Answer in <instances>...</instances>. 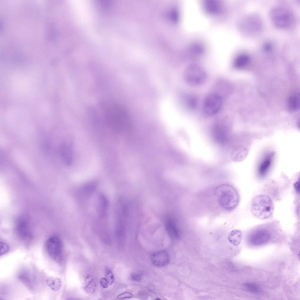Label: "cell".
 Wrapping results in <instances>:
<instances>
[{
	"label": "cell",
	"mask_w": 300,
	"mask_h": 300,
	"mask_svg": "<svg viewBox=\"0 0 300 300\" xmlns=\"http://www.w3.org/2000/svg\"><path fill=\"white\" fill-rule=\"evenodd\" d=\"M288 104L290 109L295 110L298 109L300 105L299 94L296 93L291 96L289 99Z\"/></svg>",
	"instance_id": "19"
},
{
	"label": "cell",
	"mask_w": 300,
	"mask_h": 300,
	"mask_svg": "<svg viewBox=\"0 0 300 300\" xmlns=\"http://www.w3.org/2000/svg\"><path fill=\"white\" fill-rule=\"evenodd\" d=\"M214 192L219 205L223 210L231 211L238 205V194L232 185L226 183L219 185L215 188Z\"/></svg>",
	"instance_id": "2"
},
{
	"label": "cell",
	"mask_w": 300,
	"mask_h": 300,
	"mask_svg": "<svg viewBox=\"0 0 300 300\" xmlns=\"http://www.w3.org/2000/svg\"><path fill=\"white\" fill-rule=\"evenodd\" d=\"M151 260L152 264L158 267L166 266L169 262V258L168 254L165 251H161L153 254Z\"/></svg>",
	"instance_id": "11"
},
{
	"label": "cell",
	"mask_w": 300,
	"mask_h": 300,
	"mask_svg": "<svg viewBox=\"0 0 300 300\" xmlns=\"http://www.w3.org/2000/svg\"><path fill=\"white\" fill-rule=\"evenodd\" d=\"M241 30L246 34L253 35L261 30L262 24L260 17L255 15L248 16L243 18L240 23Z\"/></svg>",
	"instance_id": "9"
},
{
	"label": "cell",
	"mask_w": 300,
	"mask_h": 300,
	"mask_svg": "<svg viewBox=\"0 0 300 300\" xmlns=\"http://www.w3.org/2000/svg\"><path fill=\"white\" fill-rule=\"evenodd\" d=\"M184 79L189 85L197 86L204 83L206 79L204 70L200 66L196 64L188 66L184 73Z\"/></svg>",
	"instance_id": "6"
},
{
	"label": "cell",
	"mask_w": 300,
	"mask_h": 300,
	"mask_svg": "<svg viewBox=\"0 0 300 300\" xmlns=\"http://www.w3.org/2000/svg\"><path fill=\"white\" fill-rule=\"evenodd\" d=\"M133 294L130 293L126 292L121 293L117 297L118 299H125L132 298Z\"/></svg>",
	"instance_id": "25"
},
{
	"label": "cell",
	"mask_w": 300,
	"mask_h": 300,
	"mask_svg": "<svg viewBox=\"0 0 300 300\" xmlns=\"http://www.w3.org/2000/svg\"><path fill=\"white\" fill-rule=\"evenodd\" d=\"M104 112L107 123L113 129L121 132L130 129V117L127 110L121 105L114 103L108 105Z\"/></svg>",
	"instance_id": "1"
},
{
	"label": "cell",
	"mask_w": 300,
	"mask_h": 300,
	"mask_svg": "<svg viewBox=\"0 0 300 300\" xmlns=\"http://www.w3.org/2000/svg\"><path fill=\"white\" fill-rule=\"evenodd\" d=\"M243 286L247 291L251 293L258 294L261 291L259 286L254 282H246L243 284Z\"/></svg>",
	"instance_id": "21"
},
{
	"label": "cell",
	"mask_w": 300,
	"mask_h": 300,
	"mask_svg": "<svg viewBox=\"0 0 300 300\" xmlns=\"http://www.w3.org/2000/svg\"><path fill=\"white\" fill-rule=\"evenodd\" d=\"M222 98L219 94L212 93L205 98L203 104V110L207 115L212 116L216 114L220 110L222 104Z\"/></svg>",
	"instance_id": "8"
},
{
	"label": "cell",
	"mask_w": 300,
	"mask_h": 300,
	"mask_svg": "<svg viewBox=\"0 0 300 300\" xmlns=\"http://www.w3.org/2000/svg\"><path fill=\"white\" fill-rule=\"evenodd\" d=\"M131 278L134 281L139 282L142 278V275L139 273H134L131 275Z\"/></svg>",
	"instance_id": "26"
},
{
	"label": "cell",
	"mask_w": 300,
	"mask_h": 300,
	"mask_svg": "<svg viewBox=\"0 0 300 300\" xmlns=\"http://www.w3.org/2000/svg\"><path fill=\"white\" fill-rule=\"evenodd\" d=\"M203 7L208 13L215 14L219 13L222 8L221 3L217 0H206L203 3Z\"/></svg>",
	"instance_id": "12"
},
{
	"label": "cell",
	"mask_w": 300,
	"mask_h": 300,
	"mask_svg": "<svg viewBox=\"0 0 300 300\" xmlns=\"http://www.w3.org/2000/svg\"><path fill=\"white\" fill-rule=\"evenodd\" d=\"M49 284L51 288L53 289L54 290L57 291L60 287L61 281L59 279L52 280L49 282Z\"/></svg>",
	"instance_id": "23"
},
{
	"label": "cell",
	"mask_w": 300,
	"mask_h": 300,
	"mask_svg": "<svg viewBox=\"0 0 300 300\" xmlns=\"http://www.w3.org/2000/svg\"><path fill=\"white\" fill-rule=\"evenodd\" d=\"M242 239V233L239 230H232L228 235V239L229 241L236 246H237L240 244Z\"/></svg>",
	"instance_id": "15"
},
{
	"label": "cell",
	"mask_w": 300,
	"mask_h": 300,
	"mask_svg": "<svg viewBox=\"0 0 300 300\" xmlns=\"http://www.w3.org/2000/svg\"><path fill=\"white\" fill-rule=\"evenodd\" d=\"M45 247L47 254L52 260L57 262L61 260L63 245L59 237L53 235L49 237L45 242Z\"/></svg>",
	"instance_id": "7"
},
{
	"label": "cell",
	"mask_w": 300,
	"mask_h": 300,
	"mask_svg": "<svg viewBox=\"0 0 300 300\" xmlns=\"http://www.w3.org/2000/svg\"><path fill=\"white\" fill-rule=\"evenodd\" d=\"M100 283L101 286L103 288L106 289L108 287L109 284L105 277H102L100 280Z\"/></svg>",
	"instance_id": "27"
},
{
	"label": "cell",
	"mask_w": 300,
	"mask_h": 300,
	"mask_svg": "<svg viewBox=\"0 0 300 300\" xmlns=\"http://www.w3.org/2000/svg\"><path fill=\"white\" fill-rule=\"evenodd\" d=\"M9 247L5 243L0 242V255L7 253L9 250Z\"/></svg>",
	"instance_id": "24"
},
{
	"label": "cell",
	"mask_w": 300,
	"mask_h": 300,
	"mask_svg": "<svg viewBox=\"0 0 300 300\" xmlns=\"http://www.w3.org/2000/svg\"><path fill=\"white\" fill-rule=\"evenodd\" d=\"M190 54L194 56L201 55L203 53L204 49L202 45L195 43L191 45L188 48Z\"/></svg>",
	"instance_id": "20"
},
{
	"label": "cell",
	"mask_w": 300,
	"mask_h": 300,
	"mask_svg": "<svg viewBox=\"0 0 300 300\" xmlns=\"http://www.w3.org/2000/svg\"><path fill=\"white\" fill-rule=\"evenodd\" d=\"M276 226L274 224L269 223L256 227L249 235L250 242L255 246H260L266 243L271 239L272 230Z\"/></svg>",
	"instance_id": "5"
},
{
	"label": "cell",
	"mask_w": 300,
	"mask_h": 300,
	"mask_svg": "<svg viewBox=\"0 0 300 300\" xmlns=\"http://www.w3.org/2000/svg\"><path fill=\"white\" fill-rule=\"evenodd\" d=\"M84 289L87 292L89 293H93L95 291L96 284L95 280L91 275L88 274L85 277Z\"/></svg>",
	"instance_id": "16"
},
{
	"label": "cell",
	"mask_w": 300,
	"mask_h": 300,
	"mask_svg": "<svg viewBox=\"0 0 300 300\" xmlns=\"http://www.w3.org/2000/svg\"><path fill=\"white\" fill-rule=\"evenodd\" d=\"M71 145L65 143L61 146L60 154L62 159L64 163L67 165L71 164L72 160V150Z\"/></svg>",
	"instance_id": "13"
},
{
	"label": "cell",
	"mask_w": 300,
	"mask_h": 300,
	"mask_svg": "<svg viewBox=\"0 0 300 300\" xmlns=\"http://www.w3.org/2000/svg\"><path fill=\"white\" fill-rule=\"evenodd\" d=\"M294 189L298 193L300 192V182L299 180L296 182L294 185Z\"/></svg>",
	"instance_id": "28"
},
{
	"label": "cell",
	"mask_w": 300,
	"mask_h": 300,
	"mask_svg": "<svg viewBox=\"0 0 300 300\" xmlns=\"http://www.w3.org/2000/svg\"><path fill=\"white\" fill-rule=\"evenodd\" d=\"M105 278L107 279L109 284L112 285L114 282V275L111 270L108 267H106L105 270Z\"/></svg>",
	"instance_id": "22"
},
{
	"label": "cell",
	"mask_w": 300,
	"mask_h": 300,
	"mask_svg": "<svg viewBox=\"0 0 300 300\" xmlns=\"http://www.w3.org/2000/svg\"><path fill=\"white\" fill-rule=\"evenodd\" d=\"M15 231L16 235L20 239L24 242H28L32 237L29 225L24 219H18L16 222Z\"/></svg>",
	"instance_id": "10"
},
{
	"label": "cell",
	"mask_w": 300,
	"mask_h": 300,
	"mask_svg": "<svg viewBox=\"0 0 300 300\" xmlns=\"http://www.w3.org/2000/svg\"><path fill=\"white\" fill-rule=\"evenodd\" d=\"M274 154L271 153L267 156L260 163L259 169V175L264 176L267 173L271 164Z\"/></svg>",
	"instance_id": "14"
},
{
	"label": "cell",
	"mask_w": 300,
	"mask_h": 300,
	"mask_svg": "<svg viewBox=\"0 0 300 300\" xmlns=\"http://www.w3.org/2000/svg\"><path fill=\"white\" fill-rule=\"evenodd\" d=\"M273 202L270 197L265 195H260L254 197L251 202V212L256 218L266 219L272 214Z\"/></svg>",
	"instance_id": "3"
},
{
	"label": "cell",
	"mask_w": 300,
	"mask_h": 300,
	"mask_svg": "<svg viewBox=\"0 0 300 300\" xmlns=\"http://www.w3.org/2000/svg\"><path fill=\"white\" fill-rule=\"evenodd\" d=\"M184 100L187 106L190 109H194L196 107L198 102L196 96L192 94H188L184 97Z\"/></svg>",
	"instance_id": "18"
},
{
	"label": "cell",
	"mask_w": 300,
	"mask_h": 300,
	"mask_svg": "<svg viewBox=\"0 0 300 300\" xmlns=\"http://www.w3.org/2000/svg\"><path fill=\"white\" fill-rule=\"evenodd\" d=\"M250 57L247 54H241L238 56L233 62L234 66L237 68L243 67L248 64L250 61Z\"/></svg>",
	"instance_id": "17"
},
{
	"label": "cell",
	"mask_w": 300,
	"mask_h": 300,
	"mask_svg": "<svg viewBox=\"0 0 300 300\" xmlns=\"http://www.w3.org/2000/svg\"><path fill=\"white\" fill-rule=\"evenodd\" d=\"M270 16L274 25L281 28L290 27L294 19L292 10L288 7L282 5L276 6L272 8L270 12Z\"/></svg>",
	"instance_id": "4"
}]
</instances>
